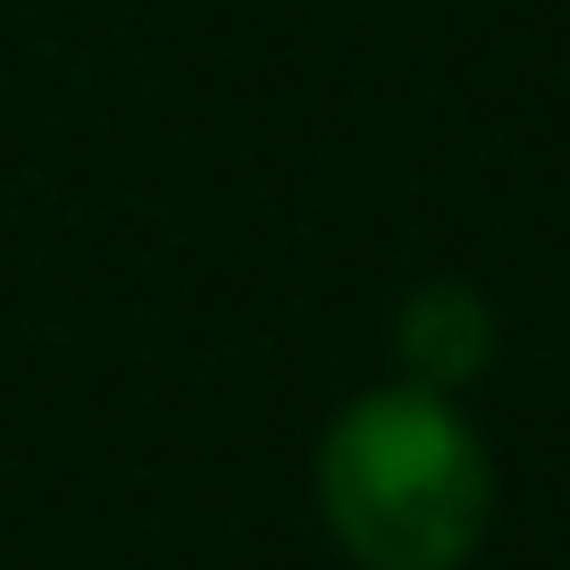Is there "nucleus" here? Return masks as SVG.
Wrapping results in <instances>:
<instances>
[{"mask_svg": "<svg viewBox=\"0 0 570 570\" xmlns=\"http://www.w3.org/2000/svg\"><path fill=\"white\" fill-rule=\"evenodd\" d=\"M394 361H403V386L453 394L495 361V311H487L479 285H420L403 311H394Z\"/></svg>", "mask_w": 570, "mask_h": 570, "instance_id": "2", "label": "nucleus"}, {"mask_svg": "<svg viewBox=\"0 0 570 570\" xmlns=\"http://www.w3.org/2000/svg\"><path fill=\"white\" fill-rule=\"evenodd\" d=\"M320 512L361 570H453L487 537L495 470L453 394L370 386L320 436Z\"/></svg>", "mask_w": 570, "mask_h": 570, "instance_id": "1", "label": "nucleus"}]
</instances>
